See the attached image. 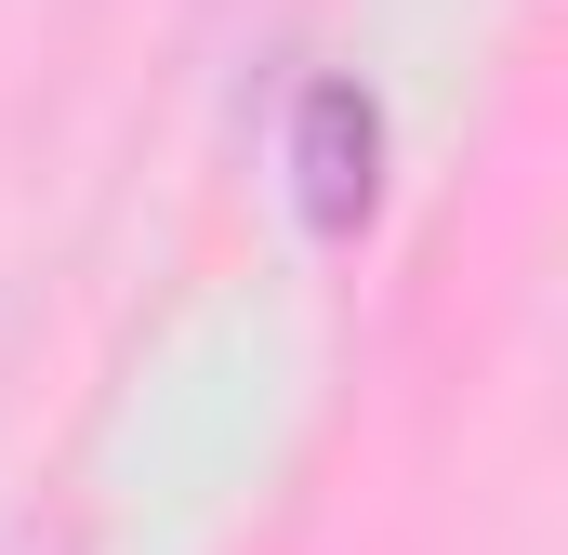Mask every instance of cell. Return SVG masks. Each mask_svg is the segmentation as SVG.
Segmentation results:
<instances>
[{
  "instance_id": "6da1fadb",
  "label": "cell",
  "mask_w": 568,
  "mask_h": 555,
  "mask_svg": "<svg viewBox=\"0 0 568 555\" xmlns=\"http://www.w3.org/2000/svg\"><path fill=\"white\" fill-rule=\"evenodd\" d=\"M291 199L317 239H357L371 199H384V107L357 80H304L291 93Z\"/></svg>"
}]
</instances>
